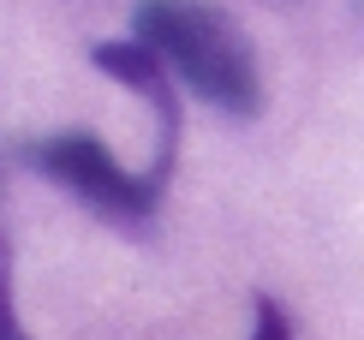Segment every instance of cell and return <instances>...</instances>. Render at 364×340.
Listing matches in <instances>:
<instances>
[{"mask_svg":"<svg viewBox=\"0 0 364 340\" xmlns=\"http://www.w3.org/2000/svg\"><path fill=\"white\" fill-rule=\"evenodd\" d=\"M0 340H30L18 322V299H12V275L0 269Z\"/></svg>","mask_w":364,"mask_h":340,"instance_id":"5","label":"cell"},{"mask_svg":"<svg viewBox=\"0 0 364 340\" xmlns=\"http://www.w3.org/2000/svg\"><path fill=\"white\" fill-rule=\"evenodd\" d=\"M90 60H96V66L108 72L114 84H126L132 96H144L149 107H156L161 144H156V161L144 167V179L168 191V174H173V149H179V126H186V119H179V84H173V72L161 66V54H156V48H144L138 36L96 42V48H90Z\"/></svg>","mask_w":364,"mask_h":340,"instance_id":"3","label":"cell"},{"mask_svg":"<svg viewBox=\"0 0 364 340\" xmlns=\"http://www.w3.org/2000/svg\"><path fill=\"white\" fill-rule=\"evenodd\" d=\"M251 340H293V322H287V311L275 299H257V329Z\"/></svg>","mask_w":364,"mask_h":340,"instance_id":"4","label":"cell"},{"mask_svg":"<svg viewBox=\"0 0 364 340\" xmlns=\"http://www.w3.org/2000/svg\"><path fill=\"white\" fill-rule=\"evenodd\" d=\"M132 36L161 54L173 84H186L197 102H209L227 119L263 114V66L251 36L209 0H138Z\"/></svg>","mask_w":364,"mask_h":340,"instance_id":"1","label":"cell"},{"mask_svg":"<svg viewBox=\"0 0 364 340\" xmlns=\"http://www.w3.org/2000/svg\"><path fill=\"white\" fill-rule=\"evenodd\" d=\"M30 167H36L48 185L72 191L84 209H96L102 221H119V227H138L156 215L161 203V185H149L144 174H126L114 161L108 144H96L90 132H60V137H42V144L24 149Z\"/></svg>","mask_w":364,"mask_h":340,"instance_id":"2","label":"cell"},{"mask_svg":"<svg viewBox=\"0 0 364 340\" xmlns=\"http://www.w3.org/2000/svg\"><path fill=\"white\" fill-rule=\"evenodd\" d=\"M0 269H6V233H0Z\"/></svg>","mask_w":364,"mask_h":340,"instance_id":"6","label":"cell"}]
</instances>
